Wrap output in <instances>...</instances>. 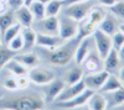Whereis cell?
<instances>
[{
    "mask_svg": "<svg viewBox=\"0 0 124 110\" xmlns=\"http://www.w3.org/2000/svg\"><path fill=\"white\" fill-rule=\"evenodd\" d=\"M39 1H41V3H42V4H46V3L51 1V0H39Z\"/></svg>",
    "mask_w": 124,
    "mask_h": 110,
    "instance_id": "cell-44",
    "label": "cell"
},
{
    "mask_svg": "<svg viewBox=\"0 0 124 110\" xmlns=\"http://www.w3.org/2000/svg\"><path fill=\"white\" fill-rule=\"evenodd\" d=\"M14 59H16L17 62L24 64L26 68L27 67L34 68V67H36L40 63V59H39L37 55L34 53V52H30V51H26L25 53H21V55H15Z\"/></svg>",
    "mask_w": 124,
    "mask_h": 110,
    "instance_id": "cell-19",
    "label": "cell"
},
{
    "mask_svg": "<svg viewBox=\"0 0 124 110\" xmlns=\"http://www.w3.org/2000/svg\"><path fill=\"white\" fill-rule=\"evenodd\" d=\"M85 89H86V85H85L83 79H82V81H79V82L76 83V84H71V85H68V87H65L63 90L60 93V95L55 99V100H56V103H57V102H66V100H70V99H72V98L77 96L78 94H81L82 92L85 90Z\"/></svg>",
    "mask_w": 124,
    "mask_h": 110,
    "instance_id": "cell-11",
    "label": "cell"
},
{
    "mask_svg": "<svg viewBox=\"0 0 124 110\" xmlns=\"http://www.w3.org/2000/svg\"><path fill=\"white\" fill-rule=\"evenodd\" d=\"M62 7H63V0H51L45 4V15L48 16H57Z\"/></svg>",
    "mask_w": 124,
    "mask_h": 110,
    "instance_id": "cell-24",
    "label": "cell"
},
{
    "mask_svg": "<svg viewBox=\"0 0 124 110\" xmlns=\"http://www.w3.org/2000/svg\"><path fill=\"white\" fill-rule=\"evenodd\" d=\"M14 16H15L16 22L21 25V27H31L34 25V21H35L34 16L31 14L29 6H26V5H23V6L15 9Z\"/></svg>",
    "mask_w": 124,
    "mask_h": 110,
    "instance_id": "cell-12",
    "label": "cell"
},
{
    "mask_svg": "<svg viewBox=\"0 0 124 110\" xmlns=\"http://www.w3.org/2000/svg\"><path fill=\"white\" fill-rule=\"evenodd\" d=\"M98 28L101 30V31H103L104 34H107L109 36H113L119 30V25L117 24V20L113 15L106 14L104 19H103L101 21V24L98 25Z\"/></svg>",
    "mask_w": 124,
    "mask_h": 110,
    "instance_id": "cell-15",
    "label": "cell"
},
{
    "mask_svg": "<svg viewBox=\"0 0 124 110\" xmlns=\"http://www.w3.org/2000/svg\"><path fill=\"white\" fill-rule=\"evenodd\" d=\"M123 43H124V34L118 30V31L112 36V46H113V48H116L118 51V49L123 46Z\"/></svg>",
    "mask_w": 124,
    "mask_h": 110,
    "instance_id": "cell-31",
    "label": "cell"
},
{
    "mask_svg": "<svg viewBox=\"0 0 124 110\" xmlns=\"http://www.w3.org/2000/svg\"><path fill=\"white\" fill-rule=\"evenodd\" d=\"M3 96H4V95H3V93H1V90H0V99H1Z\"/></svg>",
    "mask_w": 124,
    "mask_h": 110,
    "instance_id": "cell-45",
    "label": "cell"
},
{
    "mask_svg": "<svg viewBox=\"0 0 124 110\" xmlns=\"http://www.w3.org/2000/svg\"><path fill=\"white\" fill-rule=\"evenodd\" d=\"M15 22L16 20L14 16V10H6L5 13L0 15V32H1V35L5 32V30L8 27H10Z\"/></svg>",
    "mask_w": 124,
    "mask_h": 110,
    "instance_id": "cell-26",
    "label": "cell"
},
{
    "mask_svg": "<svg viewBox=\"0 0 124 110\" xmlns=\"http://www.w3.org/2000/svg\"><path fill=\"white\" fill-rule=\"evenodd\" d=\"M102 61L103 59L98 55L89 53L87 58L83 61V63H82L83 71H86L87 73H94V72L102 71Z\"/></svg>",
    "mask_w": 124,
    "mask_h": 110,
    "instance_id": "cell-16",
    "label": "cell"
},
{
    "mask_svg": "<svg viewBox=\"0 0 124 110\" xmlns=\"http://www.w3.org/2000/svg\"><path fill=\"white\" fill-rule=\"evenodd\" d=\"M93 5L92 0H87V1H81V3H75V4H70L65 6L63 10V15L76 20V21H82L92 10Z\"/></svg>",
    "mask_w": 124,
    "mask_h": 110,
    "instance_id": "cell-3",
    "label": "cell"
},
{
    "mask_svg": "<svg viewBox=\"0 0 124 110\" xmlns=\"http://www.w3.org/2000/svg\"><path fill=\"white\" fill-rule=\"evenodd\" d=\"M79 41L77 38H72L71 42H65L60 47L51 49L47 52V61L54 64V66H66L71 62V59L73 58L76 48L78 46Z\"/></svg>",
    "mask_w": 124,
    "mask_h": 110,
    "instance_id": "cell-2",
    "label": "cell"
},
{
    "mask_svg": "<svg viewBox=\"0 0 124 110\" xmlns=\"http://www.w3.org/2000/svg\"><path fill=\"white\" fill-rule=\"evenodd\" d=\"M29 9H30L31 14H32V16H34V20H36V21L46 17V15H45V4H42L41 1H39V0H34V1L29 5Z\"/></svg>",
    "mask_w": 124,
    "mask_h": 110,
    "instance_id": "cell-27",
    "label": "cell"
},
{
    "mask_svg": "<svg viewBox=\"0 0 124 110\" xmlns=\"http://www.w3.org/2000/svg\"><path fill=\"white\" fill-rule=\"evenodd\" d=\"M109 10H110V13H112L113 15L124 19V1H122V0L117 1L114 5H112V6L109 7Z\"/></svg>",
    "mask_w": 124,
    "mask_h": 110,
    "instance_id": "cell-32",
    "label": "cell"
},
{
    "mask_svg": "<svg viewBox=\"0 0 124 110\" xmlns=\"http://www.w3.org/2000/svg\"><path fill=\"white\" fill-rule=\"evenodd\" d=\"M117 1H119V0H98V3L103 6H107V7H110L112 5H114Z\"/></svg>",
    "mask_w": 124,
    "mask_h": 110,
    "instance_id": "cell-36",
    "label": "cell"
},
{
    "mask_svg": "<svg viewBox=\"0 0 124 110\" xmlns=\"http://www.w3.org/2000/svg\"><path fill=\"white\" fill-rule=\"evenodd\" d=\"M87 104H88L89 110H107V108H108L106 96L102 95L101 93H96V92H93V94L88 99Z\"/></svg>",
    "mask_w": 124,
    "mask_h": 110,
    "instance_id": "cell-18",
    "label": "cell"
},
{
    "mask_svg": "<svg viewBox=\"0 0 124 110\" xmlns=\"http://www.w3.org/2000/svg\"><path fill=\"white\" fill-rule=\"evenodd\" d=\"M6 69L10 72V73H13L14 76L16 77H20V76H26L27 74V69L24 64H21L20 62H17L16 59L11 58L10 61L5 64Z\"/></svg>",
    "mask_w": 124,
    "mask_h": 110,
    "instance_id": "cell-25",
    "label": "cell"
},
{
    "mask_svg": "<svg viewBox=\"0 0 124 110\" xmlns=\"http://www.w3.org/2000/svg\"><path fill=\"white\" fill-rule=\"evenodd\" d=\"M46 85L47 87L45 88V95H46V99L48 102H54L60 95V93L63 90V88L66 87L63 81H60V79H56V78Z\"/></svg>",
    "mask_w": 124,
    "mask_h": 110,
    "instance_id": "cell-13",
    "label": "cell"
},
{
    "mask_svg": "<svg viewBox=\"0 0 124 110\" xmlns=\"http://www.w3.org/2000/svg\"><path fill=\"white\" fill-rule=\"evenodd\" d=\"M29 78H30V82H34L35 84L46 85L55 79V73L46 68L34 67L29 72Z\"/></svg>",
    "mask_w": 124,
    "mask_h": 110,
    "instance_id": "cell-6",
    "label": "cell"
},
{
    "mask_svg": "<svg viewBox=\"0 0 124 110\" xmlns=\"http://www.w3.org/2000/svg\"><path fill=\"white\" fill-rule=\"evenodd\" d=\"M42 110H44V109H42Z\"/></svg>",
    "mask_w": 124,
    "mask_h": 110,
    "instance_id": "cell-47",
    "label": "cell"
},
{
    "mask_svg": "<svg viewBox=\"0 0 124 110\" xmlns=\"http://www.w3.org/2000/svg\"><path fill=\"white\" fill-rule=\"evenodd\" d=\"M109 76V72L102 69V71L94 72V73H87L83 77V82L87 89H91V90H99L101 87L103 85V83L106 82L107 77Z\"/></svg>",
    "mask_w": 124,
    "mask_h": 110,
    "instance_id": "cell-7",
    "label": "cell"
},
{
    "mask_svg": "<svg viewBox=\"0 0 124 110\" xmlns=\"http://www.w3.org/2000/svg\"><path fill=\"white\" fill-rule=\"evenodd\" d=\"M34 0H25V3H24V5H26V6H29L31 3H32Z\"/></svg>",
    "mask_w": 124,
    "mask_h": 110,
    "instance_id": "cell-42",
    "label": "cell"
},
{
    "mask_svg": "<svg viewBox=\"0 0 124 110\" xmlns=\"http://www.w3.org/2000/svg\"><path fill=\"white\" fill-rule=\"evenodd\" d=\"M106 94H108V96H106L108 108H113V106H117L124 103V88L117 89L114 92L106 93Z\"/></svg>",
    "mask_w": 124,
    "mask_h": 110,
    "instance_id": "cell-23",
    "label": "cell"
},
{
    "mask_svg": "<svg viewBox=\"0 0 124 110\" xmlns=\"http://www.w3.org/2000/svg\"><path fill=\"white\" fill-rule=\"evenodd\" d=\"M123 88V84H122V81L114 74H110L107 77L106 82L103 83V85L101 87L99 90L102 93H110V92H114L117 89H120Z\"/></svg>",
    "mask_w": 124,
    "mask_h": 110,
    "instance_id": "cell-20",
    "label": "cell"
},
{
    "mask_svg": "<svg viewBox=\"0 0 124 110\" xmlns=\"http://www.w3.org/2000/svg\"><path fill=\"white\" fill-rule=\"evenodd\" d=\"M58 25H60L58 36L62 40L68 41V40L76 38L78 34V21L63 15L61 16V19H58Z\"/></svg>",
    "mask_w": 124,
    "mask_h": 110,
    "instance_id": "cell-4",
    "label": "cell"
},
{
    "mask_svg": "<svg viewBox=\"0 0 124 110\" xmlns=\"http://www.w3.org/2000/svg\"><path fill=\"white\" fill-rule=\"evenodd\" d=\"M45 100L39 94H25L3 96L0 99V110H42Z\"/></svg>",
    "mask_w": 124,
    "mask_h": 110,
    "instance_id": "cell-1",
    "label": "cell"
},
{
    "mask_svg": "<svg viewBox=\"0 0 124 110\" xmlns=\"http://www.w3.org/2000/svg\"><path fill=\"white\" fill-rule=\"evenodd\" d=\"M36 28L40 34L51 35V36H58V17L57 16H48L44 17L42 20H39L36 24Z\"/></svg>",
    "mask_w": 124,
    "mask_h": 110,
    "instance_id": "cell-8",
    "label": "cell"
},
{
    "mask_svg": "<svg viewBox=\"0 0 124 110\" xmlns=\"http://www.w3.org/2000/svg\"><path fill=\"white\" fill-rule=\"evenodd\" d=\"M119 79L122 82H124V67H122L120 71H119Z\"/></svg>",
    "mask_w": 124,
    "mask_h": 110,
    "instance_id": "cell-41",
    "label": "cell"
},
{
    "mask_svg": "<svg viewBox=\"0 0 124 110\" xmlns=\"http://www.w3.org/2000/svg\"><path fill=\"white\" fill-rule=\"evenodd\" d=\"M109 110H124V103H123V104H120V105H117V106L109 108Z\"/></svg>",
    "mask_w": 124,
    "mask_h": 110,
    "instance_id": "cell-40",
    "label": "cell"
},
{
    "mask_svg": "<svg viewBox=\"0 0 124 110\" xmlns=\"http://www.w3.org/2000/svg\"><path fill=\"white\" fill-rule=\"evenodd\" d=\"M16 83H17V89H26L30 85V78L26 76H20L16 78Z\"/></svg>",
    "mask_w": 124,
    "mask_h": 110,
    "instance_id": "cell-34",
    "label": "cell"
},
{
    "mask_svg": "<svg viewBox=\"0 0 124 110\" xmlns=\"http://www.w3.org/2000/svg\"><path fill=\"white\" fill-rule=\"evenodd\" d=\"M81 1H87V0H63V6L70 5V4H75V3H81Z\"/></svg>",
    "mask_w": 124,
    "mask_h": 110,
    "instance_id": "cell-38",
    "label": "cell"
},
{
    "mask_svg": "<svg viewBox=\"0 0 124 110\" xmlns=\"http://www.w3.org/2000/svg\"><path fill=\"white\" fill-rule=\"evenodd\" d=\"M93 94V90L91 89H85L81 94H78L77 96L70 99V100H66V102H57L56 103V106L61 108V109H76V108H79L82 105L87 104L88 99L91 98V95Z\"/></svg>",
    "mask_w": 124,
    "mask_h": 110,
    "instance_id": "cell-9",
    "label": "cell"
},
{
    "mask_svg": "<svg viewBox=\"0 0 124 110\" xmlns=\"http://www.w3.org/2000/svg\"><path fill=\"white\" fill-rule=\"evenodd\" d=\"M20 32H21V25H20L19 22H15L10 27H8L5 30V32L3 34V42H4V45L8 46L9 42L11 41L16 35H19Z\"/></svg>",
    "mask_w": 124,
    "mask_h": 110,
    "instance_id": "cell-28",
    "label": "cell"
},
{
    "mask_svg": "<svg viewBox=\"0 0 124 110\" xmlns=\"http://www.w3.org/2000/svg\"><path fill=\"white\" fill-rule=\"evenodd\" d=\"M92 36H93V40H94L98 56L102 59H104L106 56L109 53V51L113 48V46H112V36L104 34L103 31H101L99 28H96V31L92 34Z\"/></svg>",
    "mask_w": 124,
    "mask_h": 110,
    "instance_id": "cell-5",
    "label": "cell"
},
{
    "mask_svg": "<svg viewBox=\"0 0 124 110\" xmlns=\"http://www.w3.org/2000/svg\"><path fill=\"white\" fill-rule=\"evenodd\" d=\"M15 52H13L11 49H9L8 47L1 48L0 47V71L5 67V64L10 61L11 58H14Z\"/></svg>",
    "mask_w": 124,
    "mask_h": 110,
    "instance_id": "cell-30",
    "label": "cell"
},
{
    "mask_svg": "<svg viewBox=\"0 0 124 110\" xmlns=\"http://www.w3.org/2000/svg\"><path fill=\"white\" fill-rule=\"evenodd\" d=\"M83 79V69L79 68V67H75V68H71L70 71L65 74V84L71 85V84H76L79 81Z\"/></svg>",
    "mask_w": 124,
    "mask_h": 110,
    "instance_id": "cell-22",
    "label": "cell"
},
{
    "mask_svg": "<svg viewBox=\"0 0 124 110\" xmlns=\"http://www.w3.org/2000/svg\"><path fill=\"white\" fill-rule=\"evenodd\" d=\"M8 10V3L6 0H0V15H1L3 13H5Z\"/></svg>",
    "mask_w": 124,
    "mask_h": 110,
    "instance_id": "cell-37",
    "label": "cell"
},
{
    "mask_svg": "<svg viewBox=\"0 0 124 110\" xmlns=\"http://www.w3.org/2000/svg\"><path fill=\"white\" fill-rule=\"evenodd\" d=\"M119 31H122V32H123V34H124V22H123V24H120V25H119Z\"/></svg>",
    "mask_w": 124,
    "mask_h": 110,
    "instance_id": "cell-43",
    "label": "cell"
},
{
    "mask_svg": "<svg viewBox=\"0 0 124 110\" xmlns=\"http://www.w3.org/2000/svg\"><path fill=\"white\" fill-rule=\"evenodd\" d=\"M0 47H1V41H0Z\"/></svg>",
    "mask_w": 124,
    "mask_h": 110,
    "instance_id": "cell-46",
    "label": "cell"
},
{
    "mask_svg": "<svg viewBox=\"0 0 124 110\" xmlns=\"http://www.w3.org/2000/svg\"><path fill=\"white\" fill-rule=\"evenodd\" d=\"M9 49H11L13 52H19L24 49V38H23V35L20 32L19 35H16L11 41L9 42V45L6 46Z\"/></svg>",
    "mask_w": 124,
    "mask_h": 110,
    "instance_id": "cell-29",
    "label": "cell"
},
{
    "mask_svg": "<svg viewBox=\"0 0 124 110\" xmlns=\"http://www.w3.org/2000/svg\"><path fill=\"white\" fill-rule=\"evenodd\" d=\"M3 87L6 89V90H10V92L17 90L16 78H14V77H6L4 81H3Z\"/></svg>",
    "mask_w": 124,
    "mask_h": 110,
    "instance_id": "cell-33",
    "label": "cell"
},
{
    "mask_svg": "<svg viewBox=\"0 0 124 110\" xmlns=\"http://www.w3.org/2000/svg\"><path fill=\"white\" fill-rule=\"evenodd\" d=\"M118 53H119V57H120V59H124V43H123V46L118 49Z\"/></svg>",
    "mask_w": 124,
    "mask_h": 110,
    "instance_id": "cell-39",
    "label": "cell"
},
{
    "mask_svg": "<svg viewBox=\"0 0 124 110\" xmlns=\"http://www.w3.org/2000/svg\"><path fill=\"white\" fill-rule=\"evenodd\" d=\"M21 35H23V38H24V49L25 51H30V49L36 45L37 32L32 27H24Z\"/></svg>",
    "mask_w": 124,
    "mask_h": 110,
    "instance_id": "cell-21",
    "label": "cell"
},
{
    "mask_svg": "<svg viewBox=\"0 0 124 110\" xmlns=\"http://www.w3.org/2000/svg\"><path fill=\"white\" fill-rule=\"evenodd\" d=\"M89 46H91V38L89 37H85L83 40H81L77 48H76V52H75V62L77 66L82 64L83 61L87 58V56L91 53L89 52Z\"/></svg>",
    "mask_w": 124,
    "mask_h": 110,
    "instance_id": "cell-14",
    "label": "cell"
},
{
    "mask_svg": "<svg viewBox=\"0 0 124 110\" xmlns=\"http://www.w3.org/2000/svg\"><path fill=\"white\" fill-rule=\"evenodd\" d=\"M119 61H120V57L119 53L116 48H112L109 53L106 56V58L103 59V69L107 72H113L114 69L118 68L119 66Z\"/></svg>",
    "mask_w": 124,
    "mask_h": 110,
    "instance_id": "cell-17",
    "label": "cell"
},
{
    "mask_svg": "<svg viewBox=\"0 0 124 110\" xmlns=\"http://www.w3.org/2000/svg\"><path fill=\"white\" fill-rule=\"evenodd\" d=\"M66 41L62 40L60 36H51V35H45V34H40V32H37V35H36V45L40 47L47 48L50 51L60 47Z\"/></svg>",
    "mask_w": 124,
    "mask_h": 110,
    "instance_id": "cell-10",
    "label": "cell"
},
{
    "mask_svg": "<svg viewBox=\"0 0 124 110\" xmlns=\"http://www.w3.org/2000/svg\"><path fill=\"white\" fill-rule=\"evenodd\" d=\"M6 3H8V6L11 9V10H15L20 6H23L24 3H25V0H6Z\"/></svg>",
    "mask_w": 124,
    "mask_h": 110,
    "instance_id": "cell-35",
    "label": "cell"
}]
</instances>
